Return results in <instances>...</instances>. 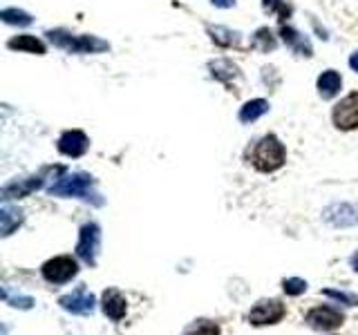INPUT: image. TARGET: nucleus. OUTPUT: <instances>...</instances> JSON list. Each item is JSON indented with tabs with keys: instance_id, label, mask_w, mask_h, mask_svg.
<instances>
[{
	"instance_id": "obj_30",
	"label": "nucleus",
	"mask_w": 358,
	"mask_h": 335,
	"mask_svg": "<svg viewBox=\"0 0 358 335\" xmlns=\"http://www.w3.org/2000/svg\"><path fill=\"white\" fill-rule=\"evenodd\" d=\"M350 266L354 268V273H358V251L350 257Z\"/></svg>"
},
{
	"instance_id": "obj_29",
	"label": "nucleus",
	"mask_w": 358,
	"mask_h": 335,
	"mask_svg": "<svg viewBox=\"0 0 358 335\" xmlns=\"http://www.w3.org/2000/svg\"><path fill=\"white\" fill-rule=\"evenodd\" d=\"M350 67L354 72H358V52H354L352 56H350Z\"/></svg>"
},
{
	"instance_id": "obj_1",
	"label": "nucleus",
	"mask_w": 358,
	"mask_h": 335,
	"mask_svg": "<svg viewBox=\"0 0 358 335\" xmlns=\"http://www.w3.org/2000/svg\"><path fill=\"white\" fill-rule=\"evenodd\" d=\"M244 156L257 172H264V174H271L287 163L285 143L280 141L275 134H264L262 139H257L253 145H249V150H246Z\"/></svg>"
},
{
	"instance_id": "obj_9",
	"label": "nucleus",
	"mask_w": 358,
	"mask_h": 335,
	"mask_svg": "<svg viewBox=\"0 0 358 335\" xmlns=\"http://www.w3.org/2000/svg\"><path fill=\"white\" fill-rule=\"evenodd\" d=\"M305 322L316 331H336L345 324V315L334 306H313L305 315Z\"/></svg>"
},
{
	"instance_id": "obj_6",
	"label": "nucleus",
	"mask_w": 358,
	"mask_h": 335,
	"mask_svg": "<svg viewBox=\"0 0 358 335\" xmlns=\"http://www.w3.org/2000/svg\"><path fill=\"white\" fill-rule=\"evenodd\" d=\"M331 121H334V126L343 132L358 130V92L347 94L334 105Z\"/></svg>"
},
{
	"instance_id": "obj_14",
	"label": "nucleus",
	"mask_w": 358,
	"mask_h": 335,
	"mask_svg": "<svg viewBox=\"0 0 358 335\" xmlns=\"http://www.w3.org/2000/svg\"><path fill=\"white\" fill-rule=\"evenodd\" d=\"M101 308L112 322H121L128 313V299L119 288H108L101 295Z\"/></svg>"
},
{
	"instance_id": "obj_19",
	"label": "nucleus",
	"mask_w": 358,
	"mask_h": 335,
	"mask_svg": "<svg viewBox=\"0 0 358 335\" xmlns=\"http://www.w3.org/2000/svg\"><path fill=\"white\" fill-rule=\"evenodd\" d=\"M22 219H25V212L20 208L3 206V210H0V232H3V237H9L22 223Z\"/></svg>"
},
{
	"instance_id": "obj_21",
	"label": "nucleus",
	"mask_w": 358,
	"mask_h": 335,
	"mask_svg": "<svg viewBox=\"0 0 358 335\" xmlns=\"http://www.w3.org/2000/svg\"><path fill=\"white\" fill-rule=\"evenodd\" d=\"M251 47L260 50V52H264V54L273 52V50L278 47V40H275V36H273V31L268 29V27H260V29H257V31L253 34Z\"/></svg>"
},
{
	"instance_id": "obj_24",
	"label": "nucleus",
	"mask_w": 358,
	"mask_h": 335,
	"mask_svg": "<svg viewBox=\"0 0 358 335\" xmlns=\"http://www.w3.org/2000/svg\"><path fill=\"white\" fill-rule=\"evenodd\" d=\"M184 335H222V329L213 320H197L184 331Z\"/></svg>"
},
{
	"instance_id": "obj_13",
	"label": "nucleus",
	"mask_w": 358,
	"mask_h": 335,
	"mask_svg": "<svg viewBox=\"0 0 358 335\" xmlns=\"http://www.w3.org/2000/svg\"><path fill=\"white\" fill-rule=\"evenodd\" d=\"M56 148H59L61 154L72 156V159H78L83 156L90 148V139L83 130H65L59 141H56Z\"/></svg>"
},
{
	"instance_id": "obj_7",
	"label": "nucleus",
	"mask_w": 358,
	"mask_h": 335,
	"mask_svg": "<svg viewBox=\"0 0 358 335\" xmlns=\"http://www.w3.org/2000/svg\"><path fill=\"white\" fill-rule=\"evenodd\" d=\"M285 315H287V308L280 299H260L249 311V322L253 327H268V324L282 322Z\"/></svg>"
},
{
	"instance_id": "obj_12",
	"label": "nucleus",
	"mask_w": 358,
	"mask_h": 335,
	"mask_svg": "<svg viewBox=\"0 0 358 335\" xmlns=\"http://www.w3.org/2000/svg\"><path fill=\"white\" fill-rule=\"evenodd\" d=\"M208 70H210V76L215 78V81H220L229 92H233V94L240 92L238 83L242 81V72L238 65H233L231 61H210Z\"/></svg>"
},
{
	"instance_id": "obj_11",
	"label": "nucleus",
	"mask_w": 358,
	"mask_h": 335,
	"mask_svg": "<svg viewBox=\"0 0 358 335\" xmlns=\"http://www.w3.org/2000/svg\"><path fill=\"white\" fill-rule=\"evenodd\" d=\"M52 168H43L38 174H31L27 179H18V181H11L3 188V201H9V199H22L31 195L34 190H41L43 184H45V174H48Z\"/></svg>"
},
{
	"instance_id": "obj_15",
	"label": "nucleus",
	"mask_w": 358,
	"mask_h": 335,
	"mask_svg": "<svg viewBox=\"0 0 358 335\" xmlns=\"http://www.w3.org/2000/svg\"><path fill=\"white\" fill-rule=\"evenodd\" d=\"M280 36H282L285 45L287 47L294 50L298 56H313V47H311V43L307 36H302V34L294 27H289V25H280Z\"/></svg>"
},
{
	"instance_id": "obj_27",
	"label": "nucleus",
	"mask_w": 358,
	"mask_h": 335,
	"mask_svg": "<svg viewBox=\"0 0 358 335\" xmlns=\"http://www.w3.org/2000/svg\"><path fill=\"white\" fill-rule=\"evenodd\" d=\"M5 299L9 302V306H14V308H31L34 306V299L31 297H22V295H18V297H9V295H5Z\"/></svg>"
},
{
	"instance_id": "obj_4",
	"label": "nucleus",
	"mask_w": 358,
	"mask_h": 335,
	"mask_svg": "<svg viewBox=\"0 0 358 335\" xmlns=\"http://www.w3.org/2000/svg\"><path fill=\"white\" fill-rule=\"evenodd\" d=\"M41 275L45 282H50L54 286L59 284H67L78 275V262L70 255H59V257H52L43 266H41Z\"/></svg>"
},
{
	"instance_id": "obj_22",
	"label": "nucleus",
	"mask_w": 358,
	"mask_h": 335,
	"mask_svg": "<svg viewBox=\"0 0 358 335\" xmlns=\"http://www.w3.org/2000/svg\"><path fill=\"white\" fill-rule=\"evenodd\" d=\"M262 7L264 11H268V14H275L280 25H285V22L291 18V14H294V7H291L287 0H262Z\"/></svg>"
},
{
	"instance_id": "obj_3",
	"label": "nucleus",
	"mask_w": 358,
	"mask_h": 335,
	"mask_svg": "<svg viewBox=\"0 0 358 335\" xmlns=\"http://www.w3.org/2000/svg\"><path fill=\"white\" fill-rule=\"evenodd\" d=\"M45 36L50 38L54 47L65 50L70 54H101L110 50V43L92 36V34H72L67 29H48Z\"/></svg>"
},
{
	"instance_id": "obj_20",
	"label": "nucleus",
	"mask_w": 358,
	"mask_h": 335,
	"mask_svg": "<svg viewBox=\"0 0 358 335\" xmlns=\"http://www.w3.org/2000/svg\"><path fill=\"white\" fill-rule=\"evenodd\" d=\"M268 112V100L264 98H251V100H246V103L240 107V121L242 123H253L257 121L260 117H264Z\"/></svg>"
},
{
	"instance_id": "obj_5",
	"label": "nucleus",
	"mask_w": 358,
	"mask_h": 335,
	"mask_svg": "<svg viewBox=\"0 0 358 335\" xmlns=\"http://www.w3.org/2000/svg\"><path fill=\"white\" fill-rule=\"evenodd\" d=\"M101 253V226L94 221L85 223L78 230V241H76V257L83 260L87 266H96Z\"/></svg>"
},
{
	"instance_id": "obj_8",
	"label": "nucleus",
	"mask_w": 358,
	"mask_h": 335,
	"mask_svg": "<svg viewBox=\"0 0 358 335\" xmlns=\"http://www.w3.org/2000/svg\"><path fill=\"white\" fill-rule=\"evenodd\" d=\"M59 306L67 313H72V315H92L96 306V297L90 293L85 284H81L72 293L59 297Z\"/></svg>"
},
{
	"instance_id": "obj_23",
	"label": "nucleus",
	"mask_w": 358,
	"mask_h": 335,
	"mask_svg": "<svg viewBox=\"0 0 358 335\" xmlns=\"http://www.w3.org/2000/svg\"><path fill=\"white\" fill-rule=\"evenodd\" d=\"M0 18H3L7 25H20V27H27L34 22L31 14H27V11L22 9H16V7H7L0 11Z\"/></svg>"
},
{
	"instance_id": "obj_26",
	"label": "nucleus",
	"mask_w": 358,
	"mask_h": 335,
	"mask_svg": "<svg viewBox=\"0 0 358 335\" xmlns=\"http://www.w3.org/2000/svg\"><path fill=\"white\" fill-rule=\"evenodd\" d=\"M282 288H285L287 295L298 297L302 293H307L309 284L305 282V279H300V277H287V279H282Z\"/></svg>"
},
{
	"instance_id": "obj_16",
	"label": "nucleus",
	"mask_w": 358,
	"mask_h": 335,
	"mask_svg": "<svg viewBox=\"0 0 358 335\" xmlns=\"http://www.w3.org/2000/svg\"><path fill=\"white\" fill-rule=\"evenodd\" d=\"M206 29H208L210 40L215 45H220V47H224V50H231V47L242 50V34L240 31H233L229 27H220V25L217 27L208 25Z\"/></svg>"
},
{
	"instance_id": "obj_25",
	"label": "nucleus",
	"mask_w": 358,
	"mask_h": 335,
	"mask_svg": "<svg viewBox=\"0 0 358 335\" xmlns=\"http://www.w3.org/2000/svg\"><path fill=\"white\" fill-rule=\"evenodd\" d=\"M322 295L331 297L334 302H341V304H345V306H358V295L356 293H347V290H338V288H324Z\"/></svg>"
},
{
	"instance_id": "obj_2",
	"label": "nucleus",
	"mask_w": 358,
	"mask_h": 335,
	"mask_svg": "<svg viewBox=\"0 0 358 335\" xmlns=\"http://www.w3.org/2000/svg\"><path fill=\"white\" fill-rule=\"evenodd\" d=\"M94 184L96 179L87 172H74V174H65L59 181L52 184L48 188V193L52 197H76L83 199L92 206H103V199L99 193H94Z\"/></svg>"
},
{
	"instance_id": "obj_28",
	"label": "nucleus",
	"mask_w": 358,
	"mask_h": 335,
	"mask_svg": "<svg viewBox=\"0 0 358 335\" xmlns=\"http://www.w3.org/2000/svg\"><path fill=\"white\" fill-rule=\"evenodd\" d=\"M215 7H222V9H229V7H235V0H210Z\"/></svg>"
},
{
	"instance_id": "obj_17",
	"label": "nucleus",
	"mask_w": 358,
	"mask_h": 335,
	"mask_svg": "<svg viewBox=\"0 0 358 335\" xmlns=\"http://www.w3.org/2000/svg\"><path fill=\"white\" fill-rule=\"evenodd\" d=\"M7 47L9 50H18V52H27V54H36V56H43L45 52H48L45 43L41 38H36V36H31V34H20V36L9 38Z\"/></svg>"
},
{
	"instance_id": "obj_10",
	"label": "nucleus",
	"mask_w": 358,
	"mask_h": 335,
	"mask_svg": "<svg viewBox=\"0 0 358 335\" xmlns=\"http://www.w3.org/2000/svg\"><path fill=\"white\" fill-rule=\"evenodd\" d=\"M322 219L334 228H354L358 226V206L356 204H331L322 210Z\"/></svg>"
},
{
	"instance_id": "obj_18",
	"label": "nucleus",
	"mask_w": 358,
	"mask_h": 335,
	"mask_svg": "<svg viewBox=\"0 0 358 335\" xmlns=\"http://www.w3.org/2000/svg\"><path fill=\"white\" fill-rule=\"evenodd\" d=\"M318 94L322 98H334L336 94L341 92V87H343V78L341 74L336 72V70H327V72H322L318 76Z\"/></svg>"
}]
</instances>
